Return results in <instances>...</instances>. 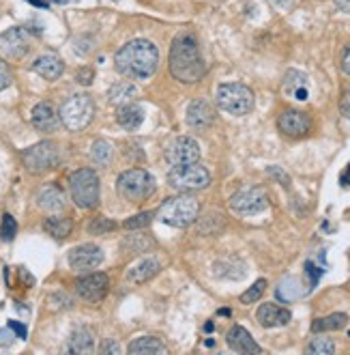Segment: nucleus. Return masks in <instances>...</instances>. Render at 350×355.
I'll use <instances>...</instances> for the list:
<instances>
[{"instance_id": "nucleus-1", "label": "nucleus", "mask_w": 350, "mask_h": 355, "mask_svg": "<svg viewBox=\"0 0 350 355\" xmlns=\"http://www.w3.org/2000/svg\"><path fill=\"white\" fill-rule=\"evenodd\" d=\"M114 65L118 73H122L125 78L147 80L157 71L159 50L149 39H133L116 52Z\"/></svg>"}, {"instance_id": "nucleus-47", "label": "nucleus", "mask_w": 350, "mask_h": 355, "mask_svg": "<svg viewBox=\"0 0 350 355\" xmlns=\"http://www.w3.org/2000/svg\"><path fill=\"white\" fill-rule=\"evenodd\" d=\"M342 183H344V185H350V166L342 173Z\"/></svg>"}, {"instance_id": "nucleus-22", "label": "nucleus", "mask_w": 350, "mask_h": 355, "mask_svg": "<svg viewBox=\"0 0 350 355\" xmlns=\"http://www.w3.org/2000/svg\"><path fill=\"white\" fill-rule=\"evenodd\" d=\"M116 121L122 130H127V132H136L142 121H144V110L138 106V103H120L118 110H116Z\"/></svg>"}, {"instance_id": "nucleus-8", "label": "nucleus", "mask_w": 350, "mask_h": 355, "mask_svg": "<svg viewBox=\"0 0 350 355\" xmlns=\"http://www.w3.org/2000/svg\"><path fill=\"white\" fill-rule=\"evenodd\" d=\"M168 183L178 192H198L211 185V175L198 162L185 166H172V171L168 173Z\"/></svg>"}, {"instance_id": "nucleus-36", "label": "nucleus", "mask_w": 350, "mask_h": 355, "mask_svg": "<svg viewBox=\"0 0 350 355\" xmlns=\"http://www.w3.org/2000/svg\"><path fill=\"white\" fill-rule=\"evenodd\" d=\"M153 218H155V214H151V211H142V214H138V216L125 220V224H122V226H125L127 231H133V228H144V226H149V224L153 222Z\"/></svg>"}, {"instance_id": "nucleus-26", "label": "nucleus", "mask_w": 350, "mask_h": 355, "mask_svg": "<svg viewBox=\"0 0 350 355\" xmlns=\"http://www.w3.org/2000/svg\"><path fill=\"white\" fill-rule=\"evenodd\" d=\"M127 351L133 355H168L166 345L153 336H142V338L133 340Z\"/></svg>"}, {"instance_id": "nucleus-6", "label": "nucleus", "mask_w": 350, "mask_h": 355, "mask_svg": "<svg viewBox=\"0 0 350 355\" xmlns=\"http://www.w3.org/2000/svg\"><path fill=\"white\" fill-rule=\"evenodd\" d=\"M58 116H60V123H63L69 132H80V130H84L95 116V101L86 93L71 95L63 106H60Z\"/></svg>"}, {"instance_id": "nucleus-29", "label": "nucleus", "mask_w": 350, "mask_h": 355, "mask_svg": "<svg viewBox=\"0 0 350 355\" xmlns=\"http://www.w3.org/2000/svg\"><path fill=\"white\" fill-rule=\"evenodd\" d=\"M303 293H305V291H303L299 278H293V276H291V278H284V280L279 282V286H277V297H279L282 302L299 300Z\"/></svg>"}, {"instance_id": "nucleus-17", "label": "nucleus", "mask_w": 350, "mask_h": 355, "mask_svg": "<svg viewBox=\"0 0 350 355\" xmlns=\"http://www.w3.org/2000/svg\"><path fill=\"white\" fill-rule=\"evenodd\" d=\"M33 125H35V130L39 132H44V134H52L58 130V125H60V116L56 114L54 106L48 101H41L37 103V106L33 108Z\"/></svg>"}, {"instance_id": "nucleus-40", "label": "nucleus", "mask_w": 350, "mask_h": 355, "mask_svg": "<svg viewBox=\"0 0 350 355\" xmlns=\"http://www.w3.org/2000/svg\"><path fill=\"white\" fill-rule=\"evenodd\" d=\"M340 112L350 121V87H346L344 93H342V99H340Z\"/></svg>"}, {"instance_id": "nucleus-15", "label": "nucleus", "mask_w": 350, "mask_h": 355, "mask_svg": "<svg viewBox=\"0 0 350 355\" xmlns=\"http://www.w3.org/2000/svg\"><path fill=\"white\" fill-rule=\"evenodd\" d=\"M104 261V252L101 248L93 245V243H84V245H77L69 252V265L77 271H89L101 265Z\"/></svg>"}, {"instance_id": "nucleus-31", "label": "nucleus", "mask_w": 350, "mask_h": 355, "mask_svg": "<svg viewBox=\"0 0 350 355\" xmlns=\"http://www.w3.org/2000/svg\"><path fill=\"white\" fill-rule=\"evenodd\" d=\"M110 101L112 103H120V101H127L129 97L136 95V87H131L129 82H120V85H114L110 89Z\"/></svg>"}, {"instance_id": "nucleus-34", "label": "nucleus", "mask_w": 350, "mask_h": 355, "mask_svg": "<svg viewBox=\"0 0 350 355\" xmlns=\"http://www.w3.org/2000/svg\"><path fill=\"white\" fill-rule=\"evenodd\" d=\"M116 228V222H112V220H108V218H95L91 224H89V233L91 235H106V233H110V231H114Z\"/></svg>"}, {"instance_id": "nucleus-2", "label": "nucleus", "mask_w": 350, "mask_h": 355, "mask_svg": "<svg viewBox=\"0 0 350 355\" xmlns=\"http://www.w3.org/2000/svg\"><path fill=\"white\" fill-rule=\"evenodd\" d=\"M204 71L207 67L200 56L196 37L190 33L178 35L170 48V73L183 85H196L202 80Z\"/></svg>"}, {"instance_id": "nucleus-38", "label": "nucleus", "mask_w": 350, "mask_h": 355, "mask_svg": "<svg viewBox=\"0 0 350 355\" xmlns=\"http://www.w3.org/2000/svg\"><path fill=\"white\" fill-rule=\"evenodd\" d=\"M11 82H13L11 69L7 67V62H5V60H0V91L9 89V87H11Z\"/></svg>"}, {"instance_id": "nucleus-20", "label": "nucleus", "mask_w": 350, "mask_h": 355, "mask_svg": "<svg viewBox=\"0 0 350 355\" xmlns=\"http://www.w3.org/2000/svg\"><path fill=\"white\" fill-rule=\"evenodd\" d=\"M225 343H228V347L237 353H260V345L252 338V334L247 331L245 327L241 325H234L228 336H225Z\"/></svg>"}, {"instance_id": "nucleus-39", "label": "nucleus", "mask_w": 350, "mask_h": 355, "mask_svg": "<svg viewBox=\"0 0 350 355\" xmlns=\"http://www.w3.org/2000/svg\"><path fill=\"white\" fill-rule=\"evenodd\" d=\"M305 271H307V276L312 278V280H310V288H314L316 282H318V278L322 276V269H318L312 261H307V263H305Z\"/></svg>"}, {"instance_id": "nucleus-19", "label": "nucleus", "mask_w": 350, "mask_h": 355, "mask_svg": "<svg viewBox=\"0 0 350 355\" xmlns=\"http://www.w3.org/2000/svg\"><path fill=\"white\" fill-rule=\"evenodd\" d=\"M284 93L288 97L297 99V101H305L307 97H310V82H307V76L297 71V69L286 71V76H284Z\"/></svg>"}, {"instance_id": "nucleus-42", "label": "nucleus", "mask_w": 350, "mask_h": 355, "mask_svg": "<svg viewBox=\"0 0 350 355\" xmlns=\"http://www.w3.org/2000/svg\"><path fill=\"white\" fill-rule=\"evenodd\" d=\"M269 3H271L275 9H279V11H288V9H291V7L297 3V0H269Z\"/></svg>"}, {"instance_id": "nucleus-27", "label": "nucleus", "mask_w": 350, "mask_h": 355, "mask_svg": "<svg viewBox=\"0 0 350 355\" xmlns=\"http://www.w3.org/2000/svg\"><path fill=\"white\" fill-rule=\"evenodd\" d=\"M44 228H46V233L52 235L54 239H67L71 228H73V222L69 218H63V216H52L44 222Z\"/></svg>"}, {"instance_id": "nucleus-4", "label": "nucleus", "mask_w": 350, "mask_h": 355, "mask_svg": "<svg viewBox=\"0 0 350 355\" xmlns=\"http://www.w3.org/2000/svg\"><path fill=\"white\" fill-rule=\"evenodd\" d=\"M217 106L232 116H245L254 110V91L241 82H225L217 87Z\"/></svg>"}, {"instance_id": "nucleus-24", "label": "nucleus", "mask_w": 350, "mask_h": 355, "mask_svg": "<svg viewBox=\"0 0 350 355\" xmlns=\"http://www.w3.org/2000/svg\"><path fill=\"white\" fill-rule=\"evenodd\" d=\"M93 349H95V334L89 327H75L67 340V351L84 355V353H93Z\"/></svg>"}, {"instance_id": "nucleus-33", "label": "nucleus", "mask_w": 350, "mask_h": 355, "mask_svg": "<svg viewBox=\"0 0 350 355\" xmlns=\"http://www.w3.org/2000/svg\"><path fill=\"white\" fill-rule=\"evenodd\" d=\"M264 288H266V280H258V282H254V284H252V286L247 288L245 293L241 295V304H256V302L262 297Z\"/></svg>"}, {"instance_id": "nucleus-11", "label": "nucleus", "mask_w": 350, "mask_h": 355, "mask_svg": "<svg viewBox=\"0 0 350 355\" xmlns=\"http://www.w3.org/2000/svg\"><path fill=\"white\" fill-rule=\"evenodd\" d=\"M166 162L170 166H185L200 162V144L190 136H178L166 147Z\"/></svg>"}, {"instance_id": "nucleus-10", "label": "nucleus", "mask_w": 350, "mask_h": 355, "mask_svg": "<svg viewBox=\"0 0 350 355\" xmlns=\"http://www.w3.org/2000/svg\"><path fill=\"white\" fill-rule=\"evenodd\" d=\"M266 207H269V196L262 187H245L230 198V209L237 216H256L262 214Z\"/></svg>"}, {"instance_id": "nucleus-12", "label": "nucleus", "mask_w": 350, "mask_h": 355, "mask_svg": "<svg viewBox=\"0 0 350 355\" xmlns=\"http://www.w3.org/2000/svg\"><path fill=\"white\" fill-rule=\"evenodd\" d=\"M30 50V35L22 26H13L0 35V52L7 58H24Z\"/></svg>"}, {"instance_id": "nucleus-13", "label": "nucleus", "mask_w": 350, "mask_h": 355, "mask_svg": "<svg viewBox=\"0 0 350 355\" xmlns=\"http://www.w3.org/2000/svg\"><path fill=\"white\" fill-rule=\"evenodd\" d=\"M277 128L288 138H303L312 130V119L301 110H284L277 119Z\"/></svg>"}, {"instance_id": "nucleus-32", "label": "nucleus", "mask_w": 350, "mask_h": 355, "mask_svg": "<svg viewBox=\"0 0 350 355\" xmlns=\"http://www.w3.org/2000/svg\"><path fill=\"white\" fill-rule=\"evenodd\" d=\"M310 355H331L335 353V345L329 340V338H314L305 349Z\"/></svg>"}, {"instance_id": "nucleus-35", "label": "nucleus", "mask_w": 350, "mask_h": 355, "mask_svg": "<svg viewBox=\"0 0 350 355\" xmlns=\"http://www.w3.org/2000/svg\"><path fill=\"white\" fill-rule=\"evenodd\" d=\"M17 233V222L11 214H5L3 216V224H0V237L3 241H11Z\"/></svg>"}, {"instance_id": "nucleus-14", "label": "nucleus", "mask_w": 350, "mask_h": 355, "mask_svg": "<svg viewBox=\"0 0 350 355\" xmlns=\"http://www.w3.org/2000/svg\"><path fill=\"white\" fill-rule=\"evenodd\" d=\"M108 286H110V280L106 274H101V271L99 274H89L75 282L77 295L86 302H101L108 295Z\"/></svg>"}, {"instance_id": "nucleus-21", "label": "nucleus", "mask_w": 350, "mask_h": 355, "mask_svg": "<svg viewBox=\"0 0 350 355\" xmlns=\"http://www.w3.org/2000/svg\"><path fill=\"white\" fill-rule=\"evenodd\" d=\"M33 71L46 80H58L65 71V62L56 54H44L33 62Z\"/></svg>"}, {"instance_id": "nucleus-9", "label": "nucleus", "mask_w": 350, "mask_h": 355, "mask_svg": "<svg viewBox=\"0 0 350 355\" xmlns=\"http://www.w3.org/2000/svg\"><path fill=\"white\" fill-rule=\"evenodd\" d=\"M22 159H24V166L26 171L33 173V175H44L48 171H54L58 162H60V153H58V147L50 140H44L35 144V147L26 149L22 153Z\"/></svg>"}, {"instance_id": "nucleus-25", "label": "nucleus", "mask_w": 350, "mask_h": 355, "mask_svg": "<svg viewBox=\"0 0 350 355\" xmlns=\"http://www.w3.org/2000/svg\"><path fill=\"white\" fill-rule=\"evenodd\" d=\"M37 205L46 211H60L65 207V194L56 185H46L37 196Z\"/></svg>"}, {"instance_id": "nucleus-7", "label": "nucleus", "mask_w": 350, "mask_h": 355, "mask_svg": "<svg viewBox=\"0 0 350 355\" xmlns=\"http://www.w3.org/2000/svg\"><path fill=\"white\" fill-rule=\"evenodd\" d=\"M71 187V198L80 209H95L99 205V177L91 168H80L69 179Z\"/></svg>"}, {"instance_id": "nucleus-45", "label": "nucleus", "mask_w": 350, "mask_h": 355, "mask_svg": "<svg viewBox=\"0 0 350 355\" xmlns=\"http://www.w3.org/2000/svg\"><path fill=\"white\" fill-rule=\"evenodd\" d=\"M333 3L338 5V9H342V11L350 13V0H333Z\"/></svg>"}, {"instance_id": "nucleus-37", "label": "nucleus", "mask_w": 350, "mask_h": 355, "mask_svg": "<svg viewBox=\"0 0 350 355\" xmlns=\"http://www.w3.org/2000/svg\"><path fill=\"white\" fill-rule=\"evenodd\" d=\"M266 175H269L271 179H275V181H279L284 187H291V177H288L279 166H269V168H266Z\"/></svg>"}, {"instance_id": "nucleus-41", "label": "nucleus", "mask_w": 350, "mask_h": 355, "mask_svg": "<svg viewBox=\"0 0 350 355\" xmlns=\"http://www.w3.org/2000/svg\"><path fill=\"white\" fill-rule=\"evenodd\" d=\"M77 82H80V85H84V87H89L91 85V82H93V78H95V71L91 69V67H82L80 71H77Z\"/></svg>"}, {"instance_id": "nucleus-43", "label": "nucleus", "mask_w": 350, "mask_h": 355, "mask_svg": "<svg viewBox=\"0 0 350 355\" xmlns=\"http://www.w3.org/2000/svg\"><path fill=\"white\" fill-rule=\"evenodd\" d=\"M342 71L350 76V46H348V48L344 50V54H342Z\"/></svg>"}, {"instance_id": "nucleus-23", "label": "nucleus", "mask_w": 350, "mask_h": 355, "mask_svg": "<svg viewBox=\"0 0 350 355\" xmlns=\"http://www.w3.org/2000/svg\"><path fill=\"white\" fill-rule=\"evenodd\" d=\"M159 269H161V263L157 259H153V257L142 259L138 265H133L127 271V280L133 282V284H144V282H149L151 278H155L159 274Z\"/></svg>"}, {"instance_id": "nucleus-16", "label": "nucleus", "mask_w": 350, "mask_h": 355, "mask_svg": "<svg viewBox=\"0 0 350 355\" xmlns=\"http://www.w3.org/2000/svg\"><path fill=\"white\" fill-rule=\"evenodd\" d=\"M215 121V108L211 106L209 101H204V99H196L190 103V108H187V123H190V128L194 130H207L211 128Z\"/></svg>"}, {"instance_id": "nucleus-46", "label": "nucleus", "mask_w": 350, "mask_h": 355, "mask_svg": "<svg viewBox=\"0 0 350 355\" xmlns=\"http://www.w3.org/2000/svg\"><path fill=\"white\" fill-rule=\"evenodd\" d=\"M9 327H13V329L19 334V338H24V336H26V329H24L22 325H17V323H13V321H11V323H9Z\"/></svg>"}, {"instance_id": "nucleus-44", "label": "nucleus", "mask_w": 350, "mask_h": 355, "mask_svg": "<svg viewBox=\"0 0 350 355\" xmlns=\"http://www.w3.org/2000/svg\"><path fill=\"white\" fill-rule=\"evenodd\" d=\"M101 351H104V353H120V347L116 343H106Z\"/></svg>"}, {"instance_id": "nucleus-18", "label": "nucleus", "mask_w": 350, "mask_h": 355, "mask_svg": "<svg viewBox=\"0 0 350 355\" xmlns=\"http://www.w3.org/2000/svg\"><path fill=\"white\" fill-rule=\"evenodd\" d=\"M256 319L262 327H282V325H288L293 319L291 310L286 308H279L275 304H262L256 312Z\"/></svg>"}, {"instance_id": "nucleus-28", "label": "nucleus", "mask_w": 350, "mask_h": 355, "mask_svg": "<svg viewBox=\"0 0 350 355\" xmlns=\"http://www.w3.org/2000/svg\"><path fill=\"white\" fill-rule=\"evenodd\" d=\"M348 325V315L344 312H333V315H329L324 319H316L312 323V331L320 334V331H340Z\"/></svg>"}, {"instance_id": "nucleus-5", "label": "nucleus", "mask_w": 350, "mask_h": 355, "mask_svg": "<svg viewBox=\"0 0 350 355\" xmlns=\"http://www.w3.org/2000/svg\"><path fill=\"white\" fill-rule=\"evenodd\" d=\"M155 187H157L155 177L149 171H142V168L125 171L116 181L118 194L127 202H136V205L149 200L155 194Z\"/></svg>"}, {"instance_id": "nucleus-3", "label": "nucleus", "mask_w": 350, "mask_h": 355, "mask_svg": "<svg viewBox=\"0 0 350 355\" xmlns=\"http://www.w3.org/2000/svg\"><path fill=\"white\" fill-rule=\"evenodd\" d=\"M198 214H200V202L196 196L192 194H181V196H174V198H168L163 202L159 209H157V218L163 222V224H170L174 228H185L190 226L198 220Z\"/></svg>"}, {"instance_id": "nucleus-30", "label": "nucleus", "mask_w": 350, "mask_h": 355, "mask_svg": "<svg viewBox=\"0 0 350 355\" xmlns=\"http://www.w3.org/2000/svg\"><path fill=\"white\" fill-rule=\"evenodd\" d=\"M112 155H114V147H112L108 140H97V142H93V147H91V159L97 166H110Z\"/></svg>"}]
</instances>
